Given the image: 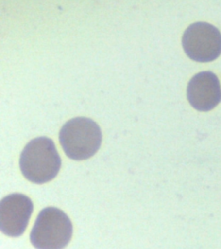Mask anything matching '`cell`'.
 Masks as SVG:
<instances>
[{
  "instance_id": "6da1fadb",
  "label": "cell",
  "mask_w": 221,
  "mask_h": 249,
  "mask_svg": "<svg viewBox=\"0 0 221 249\" xmlns=\"http://www.w3.org/2000/svg\"><path fill=\"white\" fill-rule=\"evenodd\" d=\"M20 169L25 178L36 184L48 183L57 176L62 166L54 141L48 137L31 140L20 156Z\"/></svg>"
},
{
  "instance_id": "277c9868",
  "label": "cell",
  "mask_w": 221,
  "mask_h": 249,
  "mask_svg": "<svg viewBox=\"0 0 221 249\" xmlns=\"http://www.w3.org/2000/svg\"><path fill=\"white\" fill-rule=\"evenodd\" d=\"M183 46L195 62H212L221 54V33L210 23H193L183 34Z\"/></svg>"
},
{
  "instance_id": "3957f363",
  "label": "cell",
  "mask_w": 221,
  "mask_h": 249,
  "mask_svg": "<svg viewBox=\"0 0 221 249\" xmlns=\"http://www.w3.org/2000/svg\"><path fill=\"white\" fill-rule=\"evenodd\" d=\"M73 224L62 210L49 207L42 210L31 230V241L35 249H61L69 243Z\"/></svg>"
},
{
  "instance_id": "5b68a950",
  "label": "cell",
  "mask_w": 221,
  "mask_h": 249,
  "mask_svg": "<svg viewBox=\"0 0 221 249\" xmlns=\"http://www.w3.org/2000/svg\"><path fill=\"white\" fill-rule=\"evenodd\" d=\"M33 202L20 193L5 196L0 202V230L10 237H19L27 228L33 212Z\"/></svg>"
},
{
  "instance_id": "8992f818",
  "label": "cell",
  "mask_w": 221,
  "mask_h": 249,
  "mask_svg": "<svg viewBox=\"0 0 221 249\" xmlns=\"http://www.w3.org/2000/svg\"><path fill=\"white\" fill-rule=\"evenodd\" d=\"M187 96L191 106L201 112H208L221 101V87L217 75L210 71L195 74L188 82Z\"/></svg>"
},
{
  "instance_id": "7a4b0ae2",
  "label": "cell",
  "mask_w": 221,
  "mask_h": 249,
  "mask_svg": "<svg viewBox=\"0 0 221 249\" xmlns=\"http://www.w3.org/2000/svg\"><path fill=\"white\" fill-rule=\"evenodd\" d=\"M60 144L66 155L73 160H88L101 147L102 132L96 122L78 117L68 121L59 134Z\"/></svg>"
}]
</instances>
